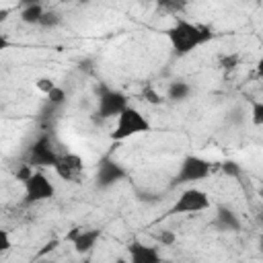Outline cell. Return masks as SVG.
I'll return each instance as SVG.
<instances>
[{"label": "cell", "instance_id": "6da1fadb", "mask_svg": "<svg viewBox=\"0 0 263 263\" xmlns=\"http://www.w3.org/2000/svg\"><path fill=\"white\" fill-rule=\"evenodd\" d=\"M164 35L171 41V47H173L175 55H187L195 47L205 45L214 39V33H212L210 25L191 23L187 18H177L175 25L164 31Z\"/></svg>", "mask_w": 263, "mask_h": 263}, {"label": "cell", "instance_id": "7a4b0ae2", "mask_svg": "<svg viewBox=\"0 0 263 263\" xmlns=\"http://www.w3.org/2000/svg\"><path fill=\"white\" fill-rule=\"evenodd\" d=\"M150 132V121L144 117L142 111H138L136 107H125L119 115H117V123L111 132V140L113 142H123L136 134H144Z\"/></svg>", "mask_w": 263, "mask_h": 263}, {"label": "cell", "instance_id": "3957f363", "mask_svg": "<svg viewBox=\"0 0 263 263\" xmlns=\"http://www.w3.org/2000/svg\"><path fill=\"white\" fill-rule=\"evenodd\" d=\"M97 113L95 119H111L117 117L127 107V97L121 90H115L107 84H99L97 88Z\"/></svg>", "mask_w": 263, "mask_h": 263}, {"label": "cell", "instance_id": "277c9868", "mask_svg": "<svg viewBox=\"0 0 263 263\" xmlns=\"http://www.w3.org/2000/svg\"><path fill=\"white\" fill-rule=\"evenodd\" d=\"M218 162H210L201 156H195V154H189L181 160L179 164V171H177V177H175V183L173 185H181V183H195V181H203L205 177L212 175V171H216Z\"/></svg>", "mask_w": 263, "mask_h": 263}, {"label": "cell", "instance_id": "5b68a950", "mask_svg": "<svg viewBox=\"0 0 263 263\" xmlns=\"http://www.w3.org/2000/svg\"><path fill=\"white\" fill-rule=\"evenodd\" d=\"M55 160H58V152H55V148H53V140H51L49 134H41V136L29 146V150H27V164H29L31 168H33V166H41V168L51 166V168H53Z\"/></svg>", "mask_w": 263, "mask_h": 263}, {"label": "cell", "instance_id": "8992f818", "mask_svg": "<svg viewBox=\"0 0 263 263\" xmlns=\"http://www.w3.org/2000/svg\"><path fill=\"white\" fill-rule=\"evenodd\" d=\"M210 205H212L210 195H208L205 191H201V189L191 187V189H185V191L177 197V201H175V203L171 205V210H168V216L203 212V210H208Z\"/></svg>", "mask_w": 263, "mask_h": 263}, {"label": "cell", "instance_id": "52a82bcc", "mask_svg": "<svg viewBox=\"0 0 263 263\" xmlns=\"http://www.w3.org/2000/svg\"><path fill=\"white\" fill-rule=\"evenodd\" d=\"M25 185V203H37V201H47L55 195V187L53 183L41 173V171H33L29 179L23 181Z\"/></svg>", "mask_w": 263, "mask_h": 263}, {"label": "cell", "instance_id": "ba28073f", "mask_svg": "<svg viewBox=\"0 0 263 263\" xmlns=\"http://www.w3.org/2000/svg\"><path fill=\"white\" fill-rule=\"evenodd\" d=\"M53 171L58 173V177L62 181H68V183H78L82 179V173H84V162H82V156L74 154V152H64V154H58V160L53 164Z\"/></svg>", "mask_w": 263, "mask_h": 263}, {"label": "cell", "instance_id": "9c48e42d", "mask_svg": "<svg viewBox=\"0 0 263 263\" xmlns=\"http://www.w3.org/2000/svg\"><path fill=\"white\" fill-rule=\"evenodd\" d=\"M127 177V171L113 158L105 156L101 162H99V168H97V187L99 189H109L113 187L115 183L123 181Z\"/></svg>", "mask_w": 263, "mask_h": 263}, {"label": "cell", "instance_id": "30bf717a", "mask_svg": "<svg viewBox=\"0 0 263 263\" xmlns=\"http://www.w3.org/2000/svg\"><path fill=\"white\" fill-rule=\"evenodd\" d=\"M101 234H103V230L101 228H72L68 234H66V240H70L72 242V247H74V251L78 253V255H86V253H90L92 249H95V245H97V240L101 238Z\"/></svg>", "mask_w": 263, "mask_h": 263}, {"label": "cell", "instance_id": "8fae6325", "mask_svg": "<svg viewBox=\"0 0 263 263\" xmlns=\"http://www.w3.org/2000/svg\"><path fill=\"white\" fill-rule=\"evenodd\" d=\"M127 255H129V261L127 263H162V255H160L158 247L144 245L140 240L129 242Z\"/></svg>", "mask_w": 263, "mask_h": 263}, {"label": "cell", "instance_id": "7c38bea8", "mask_svg": "<svg viewBox=\"0 0 263 263\" xmlns=\"http://www.w3.org/2000/svg\"><path fill=\"white\" fill-rule=\"evenodd\" d=\"M214 226L222 232H238L240 230V218L234 210L226 208V205H218L216 208V218H214Z\"/></svg>", "mask_w": 263, "mask_h": 263}, {"label": "cell", "instance_id": "4fadbf2b", "mask_svg": "<svg viewBox=\"0 0 263 263\" xmlns=\"http://www.w3.org/2000/svg\"><path fill=\"white\" fill-rule=\"evenodd\" d=\"M191 84L185 82V80H173L166 88V97L173 101V103H179V101H187L191 97Z\"/></svg>", "mask_w": 263, "mask_h": 263}, {"label": "cell", "instance_id": "5bb4252c", "mask_svg": "<svg viewBox=\"0 0 263 263\" xmlns=\"http://www.w3.org/2000/svg\"><path fill=\"white\" fill-rule=\"evenodd\" d=\"M43 12H45V8L41 2H25L23 10H21V21L27 25H37Z\"/></svg>", "mask_w": 263, "mask_h": 263}, {"label": "cell", "instance_id": "9a60e30c", "mask_svg": "<svg viewBox=\"0 0 263 263\" xmlns=\"http://www.w3.org/2000/svg\"><path fill=\"white\" fill-rule=\"evenodd\" d=\"M45 101H47V105L49 107H53V109H60L64 103H66V90L62 88V86H53L47 95H45Z\"/></svg>", "mask_w": 263, "mask_h": 263}, {"label": "cell", "instance_id": "2e32d148", "mask_svg": "<svg viewBox=\"0 0 263 263\" xmlns=\"http://www.w3.org/2000/svg\"><path fill=\"white\" fill-rule=\"evenodd\" d=\"M62 23V14L58 12V10H45L43 14H41V18H39V27H43V29H53V27H58Z\"/></svg>", "mask_w": 263, "mask_h": 263}, {"label": "cell", "instance_id": "e0dca14e", "mask_svg": "<svg viewBox=\"0 0 263 263\" xmlns=\"http://www.w3.org/2000/svg\"><path fill=\"white\" fill-rule=\"evenodd\" d=\"M218 166H220V171H222L226 177L240 179V175H242V166H240L236 160H224V162H220Z\"/></svg>", "mask_w": 263, "mask_h": 263}, {"label": "cell", "instance_id": "ac0fdd59", "mask_svg": "<svg viewBox=\"0 0 263 263\" xmlns=\"http://www.w3.org/2000/svg\"><path fill=\"white\" fill-rule=\"evenodd\" d=\"M251 121L255 127L263 125V103L261 101H253L251 103Z\"/></svg>", "mask_w": 263, "mask_h": 263}, {"label": "cell", "instance_id": "d6986e66", "mask_svg": "<svg viewBox=\"0 0 263 263\" xmlns=\"http://www.w3.org/2000/svg\"><path fill=\"white\" fill-rule=\"evenodd\" d=\"M247 119V115H245V111L240 109V107H234V109H230L228 111V115H226V121L230 123V125H242V121Z\"/></svg>", "mask_w": 263, "mask_h": 263}, {"label": "cell", "instance_id": "ffe728a7", "mask_svg": "<svg viewBox=\"0 0 263 263\" xmlns=\"http://www.w3.org/2000/svg\"><path fill=\"white\" fill-rule=\"evenodd\" d=\"M142 95H144V97H146V101H148V103H152V105H160V103H162V97H160V95H158L150 84H148V86H144Z\"/></svg>", "mask_w": 263, "mask_h": 263}, {"label": "cell", "instance_id": "44dd1931", "mask_svg": "<svg viewBox=\"0 0 263 263\" xmlns=\"http://www.w3.org/2000/svg\"><path fill=\"white\" fill-rule=\"evenodd\" d=\"M220 66H222L224 70H232V68H236V66H238V55H236V53L222 55V58H220Z\"/></svg>", "mask_w": 263, "mask_h": 263}, {"label": "cell", "instance_id": "7402d4cb", "mask_svg": "<svg viewBox=\"0 0 263 263\" xmlns=\"http://www.w3.org/2000/svg\"><path fill=\"white\" fill-rule=\"evenodd\" d=\"M175 240H177V236H175V232H173V230H162V232L158 234V242H160V245H164V247L175 245Z\"/></svg>", "mask_w": 263, "mask_h": 263}, {"label": "cell", "instance_id": "603a6c76", "mask_svg": "<svg viewBox=\"0 0 263 263\" xmlns=\"http://www.w3.org/2000/svg\"><path fill=\"white\" fill-rule=\"evenodd\" d=\"M35 86H37V90H41L43 95H47V92L55 86V82H53L51 78H39V80L35 82Z\"/></svg>", "mask_w": 263, "mask_h": 263}, {"label": "cell", "instance_id": "cb8c5ba5", "mask_svg": "<svg viewBox=\"0 0 263 263\" xmlns=\"http://www.w3.org/2000/svg\"><path fill=\"white\" fill-rule=\"evenodd\" d=\"M10 247H12V242H10V234H8V230L0 228V253H6Z\"/></svg>", "mask_w": 263, "mask_h": 263}, {"label": "cell", "instance_id": "d4e9b609", "mask_svg": "<svg viewBox=\"0 0 263 263\" xmlns=\"http://www.w3.org/2000/svg\"><path fill=\"white\" fill-rule=\"evenodd\" d=\"M31 173H33V168H31L29 164H23V166L16 171V179L25 181V179H29V177H31Z\"/></svg>", "mask_w": 263, "mask_h": 263}, {"label": "cell", "instance_id": "484cf974", "mask_svg": "<svg viewBox=\"0 0 263 263\" xmlns=\"http://www.w3.org/2000/svg\"><path fill=\"white\" fill-rule=\"evenodd\" d=\"M10 45H12V43H10V39H8L6 35H2V33H0V51H4V49H8Z\"/></svg>", "mask_w": 263, "mask_h": 263}, {"label": "cell", "instance_id": "4316f807", "mask_svg": "<svg viewBox=\"0 0 263 263\" xmlns=\"http://www.w3.org/2000/svg\"><path fill=\"white\" fill-rule=\"evenodd\" d=\"M10 12H12V8H4V6H0V23H4V21L10 16Z\"/></svg>", "mask_w": 263, "mask_h": 263}, {"label": "cell", "instance_id": "83f0119b", "mask_svg": "<svg viewBox=\"0 0 263 263\" xmlns=\"http://www.w3.org/2000/svg\"><path fill=\"white\" fill-rule=\"evenodd\" d=\"M55 245H58V240H51V242H47V245H45V249H41V251H39V257H43V255H45L47 251L55 249Z\"/></svg>", "mask_w": 263, "mask_h": 263}, {"label": "cell", "instance_id": "f1b7e54d", "mask_svg": "<svg viewBox=\"0 0 263 263\" xmlns=\"http://www.w3.org/2000/svg\"><path fill=\"white\" fill-rule=\"evenodd\" d=\"M39 263H53V261H49V259H47V261H39Z\"/></svg>", "mask_w": 263, "mask_h": 263}, {"label": "cell", "instance_id": "f546056e", "mask_svg": "<svg viewBox=\"0 0 263 263\" xmlns=\"http://www.w3.org/2000/svg\"><path fill=\"white\" fill-rule=\"evenodd\" d=\"M117 263H127V261H123V259H119V261H117Z\"/></svg>", "mask_w": 263, "mask_h": 263}]
</instances>
